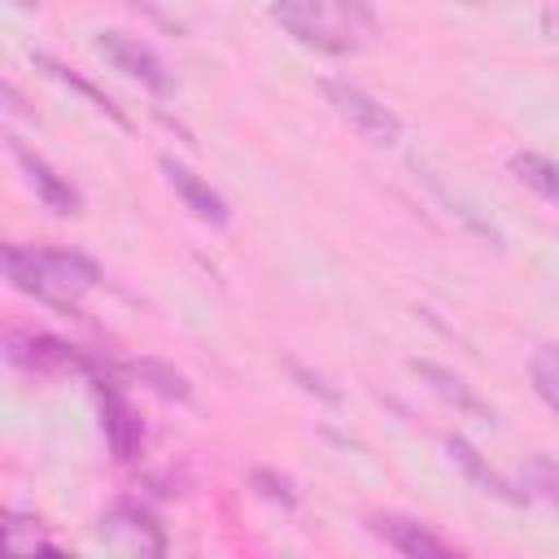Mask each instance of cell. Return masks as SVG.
Masks as SVG:
<instances>
[{
	"mask_svg": "<svg viewBox=\"0 0 559 559\" xmlns=\"http://www.w3.org/2000/svg\"><path fill=\"white\" fill-rule=\"evenodd\" d=\"M4 275L17 293L70 310L79 293L100 284V266L79 249H35V245H4Z\"/></svg>",
	"mask_w": 559,
	"mask_h": 559,
	"instance_id": "cell-1",
	"label": "cell"
},
{
	"mask_svg": "<svg viewBox=\"0 0 559 559\" xmlns=\"http://www.w3.org/2000/svg\"><path fill=\"white\" fill-rule=\"evenodd\" d=\"M271 22L284 35H293L297 44H306L314 52H328V57H349V52L362 48L358 26L328 0H275Z\"/></svg>",
	"mask_w": 559,
	"mask_h": 559,
	"instance_id": "cell-2",
	"label": "cell"
},
{
	"mask_svg": "<svg viewBox=\"0 0 559 559\" xmlns=\"http://www.w3.org/2000/svg\"><path fill=\"white\" fill-rule=\"evenodd\" d=\"M96 537L100 546L118 550V555H131V559H157L166 555V533L157 524V515L148 507H140L135 498H118L100 511L96 520Z\"/></svg>",
	"mask_w": 559,
	"mask_h": 559,
	"instance_id": "cell-3",
	"label": "cell"
},
{
	"mask_svg": "<svg viewBox=\"0 0 559 559\" xmlns=\"http://www.w3.org/2000/svg\"><path fill=\"white\" fill-rule=\"evenodd\" d=\"M319 92L332 105V114L349 131H358L362 140H371V144H397L402 140V118L384 100H376L371 92H362V87H354L345 79H323Z\"/></svg>",
	"mask_w": 559,
	"mask_h": 559,
	"instance_id": "cell-4",
	"label": "cell"
},
{
	"mask_svg": "<svg viewBox=\"0 0 559 559\" xmlns=\"http://www.w3.org/2000/svg\"><path fill=\"white\" fill-rule=\"evenodd\" d=\"M96 52L114 66V70H122L127 79H135L140 87H148L153 96H170L175 92V74L166 70V61L148 48V44H140L135 35H127V31H96Z\"/></svg>",
	"mask_w": 559,
	"mask_h": 559,
	"instance_id": "cell-5",
	"label": "cell"
},
{
	"mask_svg": "<svg viewBox=\"0 0 559 559\" xmlns=\"http://www.w3.org/2000/svg\"><path fill=\"white\" fill-rule=\"evenodd\" d=\"M4 354H9V362L26 367L35 376H70V371L87 376V371H96L83 349L66 345L52 332H9L4 336Z\"/></svg>",
	"mask_w": 559,
	"mask_h": 559,
	"instance_id": "cell-6",
	"label": "cell"
},
{
	"mask_svg": "<svg viewBox=\"0 0 559 559\" xmlns=\"http://www.w3.org/2000/svg\"><path fill=\"white\" fill-rule=\"evenodd\" d=\"M96 402H100V432H105L114 459L135 463L144 450V424L135 415V406L122 397V389L114 380H96Z\"/></svg>",
	"mask_w": 559,
	"mask_h": 559,
	"instance_id": "cell-7",
	"label": "cell"
},
{
	"mask_svg": "<svg viewBox=\"0 0 559 559\" xmlns=\"http://www.w3.org/2000/svg\"><path fill=\"white\" fill-rule=\"evenodd\" d=\"M367 528H371L389 550H397V555H406V559H445V555H454L450 542H441V537L428 533L419 520L397 515V511H371V515H367Z\"/></svg>",
	"mask_w": 559,
	"mask_h": 559,
	"instance_id": "cell-8",
	"label": "cell"
},
{
	"mask_svg": "<svg viewBox=\"0 0 559 559\" xmlns=\"http://www.w3.org/2000/svg\"><path fill=\"white\" fill-rule=\"evenodd\" d=\"M162 170H166V183L175 188V197L201 218V223H210V227H227L231 223V210H227V201L197 175V170H188L183 162H175V157H162Z\"/></svg>",
	"mask_w": 559,
	"mask_h": 559,
	"instance_id": "cell-9",
	"label": "cell"
},
{
	"mask_svg": "<svg viewBox=\"0 0 559 559\" xmlns=\"http://www.w3.org/2000/svg\"><path fill=\"white\" fill-rule=\"evenodd\" d=\"M13 153H17V162H22V170H26V179H31V188L39 192V201L52 210V214H66V218H74L79 210H83V197H79V188L66 179V175H57L39 153H31L26 144H17L13 140Z\"/></svg>",
	"mask_w": 559,
	"mask_h": 559,
	"instance_id": "cell-10",
	"label": "cell"
},
{
	"mask_svg": "<svg viewBox=\"0 0 559 559\" xmlns=\"http://www.w3.org/2000/svg\"><path fill=\"white\" fill-rule=\"evenodd\" d=\"M411 371H415V376H419V380H424V384H428V389H432V393H437L445 406H454L459 415L493 419L489 402H485V397H480V393H476V389H472L463 376H454L450 367H437V362H419V358H415V362H411Z\"/></svg>",
	"mask_w": 559,
	"mask_h": 559,
	"instance_id": "cell-11",
	"label": "cell"
},
{
	"mask_svg": "<svg viewBox=\"0 0 559 559\" xmlns=\"http://www.w3.org/2000/svg\"><path fill=\"white\" fill-rule=\"evenodd\" d=\"M445 445H450L454 463H459V467L467 472V480H472L476 489H485V493H493V498H502V502H511V507H520V502L528 498V493L511 489V485H507V480H502V476H498V472H493V467H489V463H485V459L476 454V445H472L467 437H450Z\"/></svg>",
	"mask_w": 559,
	"mask_h": 559,
	"instance_id": "cell-12",
	"label": "cell"
},
{
	"mask_svg": "<svg viewBox=\"0 0 559 559\" xmlns=\"http://www.w3.org/2000/svg\"><path fill=\"white\" fill-rule=\"evenodd\" d=\"M122 376H131V380H140L144 389H153L157 397H166V402H188L192 397V384H188V376L183 371H175L170 362H162V358H131V362H122L118 367Z\"/></svg>",
	"mask_w": 559,
	"mask_h": 559,
	"instance_id": "cell-13",
	"label": "cell"
},
{
	"mask_svg": "<svg viewBox=\"0 0 559 559\" xmlns=\"http://www.w3.org/2000/svg\"><path fill=\"white\" fill-rule=\"evenodd\" d=\"M31 66H35V70H44L48 79H57V83H66V87H74L79 96H87V100H92V109H100V114H105V118H114L118 127H131V122H127V114H122V109H118V105H114V100H109V96H105V92H100L96 83H87L83 74H74L70 66H61V61H52L48 52H31Z\"/></svg>",
	"mask_w": 559,
	"mask_h": 559,
	"instance_id": "cell-14",
	"label": "cell"
},
{
	"mask_svg": "<svg viewBox=\"0 0 559 559\" xmlns=\"http://www.w3.org/2000/svg\"><path fill=\"white\" fill-rule=\"evenodd\" d=\"M511 175L528 192H537L542 201H555L559 205V162L555 157H546V153H515L511 157Z\"/></svg>",
	"mask_w": 559,
	"mask_h": 559,
	"instance_id": "cell-15",
	"label": "cell"
},
{
	"mask_svg": "<svg viewBox=\"0 0 559 559\" xmlns=\"http://www.w3.org/2000/svg\"><path fill=\"white\" fill-rule=\"evenodd\" d=\"M528 380L537 397L559 415V345H537L528 358Z\"/></svg>",
	"mask_w": 559,
	"mask_h": 559,
	"instance_id": "cell-16",
	"label": "cell"
},
{
	"mask_svg": "<svg viewBox=\"0 0 559 559\" xmlns=\"http://www.w3.org/2000/svg\"><path fill=\"white\" fill-rule=\"evenodd\" d=\"M524 485H528L533 493H542L546 502H555V507H559V463H555V459L533 454V459L524 463Z\"/></svg>",
	"mask_w": 559,
	"mask_h": 559,
	"instance_id": "cell-17",
	"label": "cell"
},
{
	"mask_svg": "<svg viewBox=\"0 0 559 559\" xmlns=\"http://www.w3.org/2000/svg\"><path fill=\"white\" fill-rule=\"evenodd\" d=\"M253 489L266 498V502H280V507H297V493H293V480L288 476H280V472H271V467H253Z\"/></svg>",
	"mask_w": 559,
	"mask_h": 559,
	"instance_id": "cell-18",
	"label": "cell"
},
{
	"mask_svg": "<svg viewBox=\"0 0 559 559\" xmlns=\"http://www.w3.org/2000/svg\"><path fill=\"white\" fill-rule=\"evenodd\" d=\"M336 9H341L354 26H367V31L376 26V13H371V4H367V0H336Z\"/></svg>",
	"mask_w": 559,
	"mask_h": 559,
	"instance_id": "cell-19",
	"label": "cell"
},
{
	"mask_svg": "<svg viewBox=\"0 0 559 559\" xmlns=\"http://www.w3.org/2000/svg\"><path fill=\"white\" fill-rule=\"evenodd\" d=\"M542 35L559 44V0H550V4L542 9Z\"/></svg>",
	"mask_w": 559,
	"mask_h": 559,
	"instance_id": "cell-20",
	"label": "cell"
},
{
	"mask_svg": "<svg viewBox=\"0 0 559 559\" xmlns=\"http://www.w3.org/2000/svg\"><path fill=\"white\" fill-rule=\"evenodd\" d=\"M35 4H39V0H17V9H35Z\"/></svg>",
	"mask_w": 559,
	"mask_h": 559,
	"instance_id": "cell-21",
	"label": "cell"
},
{
	"mask_svg": "<svg viewBox=\"0 0 559 559\" xmlns=\"http://www.w3.org/2000/svg\"><path fill=\"white\" fill-rule=\"evenodd\" d=\"M459 4H467V9H476V4H489V0H459Z\"/></svg>",
	"mask_w": 559,
	"mask_h": 559,
	"instance_id": "cell-22",
	"label": "cell"
}]
</instances>
